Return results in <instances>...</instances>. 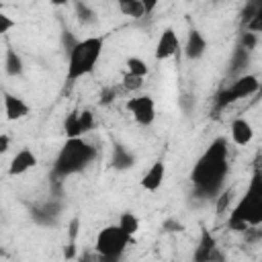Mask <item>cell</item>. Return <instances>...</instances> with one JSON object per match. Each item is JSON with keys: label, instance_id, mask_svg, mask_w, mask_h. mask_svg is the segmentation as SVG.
<instances>
[{"label": "cell", "instance_id": "cell-1", "mask_svg": "<svg viewBox=\"0 0 262 262\" xmlns=\"http://www.w3.org/2000/svg\"><path fill=\"white\" fill-rule=\"evenodd\" d=\"M229 174V143L225 137H215L190 168L192 192L203 201H213L225 190Z\"/></svg>", "mask_w": 262, "mask_h": 262}, {"label": "cell", "instance_id": "cell-2", "mask_svg": "<svg viewBox=\"0 0 262 262\" xmlns=\"http://www.w3.org/2000/svg\"><path fill=\"white\" fill-rule=\"evenodd\" d=\"M227 225L231 231H246L262 225V168H254L246 190L229 209Z\"/></svg>", "mask_w": 262, "mask_h": 262}, {"label": "cell", "instance_id": "cell-3", "mask_svg": "<svg viewBox=\"0 0 262 262\" xmlns=\"http://www.w3.org/2000/svg\"><path fill=\"white\" fill-rule=\"evenodd\" d=\"M98 158V149L86 141L84 137H74L66 139L63 145L59 147L53 166H51V178L55 182H61L74 174L84 172L94 160Z\"/></svg>", "mask_w": 262, "mask_h": 262}, {"label": "cell", "instance_id": "cell-4", "mask_svg": "<svg viewBox=\"0 0 262 262\" xmlns=\"http://www.w3.org/2000/svg\"><path fill=\"white\" fill-rule=\"evenodd\" d=\"M104 49V37L102 35H90L84 39H78L74 47L68 51V66H66V80L74 84L76 80H82L90 76Z\"/></svg>", "mask_w": 262, "mask_h": 262}, {"label": "cell", "instance_id": "cell-5", "mask_svg": "<svg viewBox=\"0 0 262 262\" xmlns=\"http://www.w3.org/2000/svg\"><path fill=\"white\" fill-rule=\"evenodd\" d=\"M131 242H133V237L127 235L117 223L106 225L98 231V235L94 239V252L98 254L100 262H119Z\"/></svg>", "mask_w": 262, "mask_h": 262}, {"label": "cell", "instance_id": "cell-6", "mask_svg": "<svg viewBox=\"0 0 262 262\" xmlns=\"http://www.w3.org/2000/svg\"><path fill=\"white\" fill-rule=\"evenodd\" d=\"M258 88H260V78L254 76V74H244L239 78H233L231 84L223 86L215 98H213V104H215V111H223L227 106H231L233 102L242 100V98H248V96H256L258 94Z\"/></svg>", "mask_w": 262, "mask_h": 262}, {"label": "cell", "instance_id": "cell-7", "mask_svg": "<svg viewBox=\"0 0 262 262\" xmlns=\"http://www.w3.org/2000/svg\"><path fill=\"white\" fill-rule=\"evenodd\" d=\"M125 108L131 113L133 121L141 127H149L156 121V100L149 94H133L131 98H127Z\"/></svg>", "mask_w": 262, "mask_h": 262}, {"label": "cell", "instance_id": "cell-8", "mask_svg": "<svg viewBox=\"0 0 262 262\" xmlns=\"http://www.w3.org/2000/svg\"><path fill=\"white\" fill-rule=\"evenodd\" d=\"M96 125L94 113L88 108H76L72 111L66 121H63V133L66 139H74V137H84L88 131H92Z\"/></svg>", "mask_w": 262, "mask_h": 262}, {"label": "cell", "instance_id": "cell-9", "mask_svg": "<svg viewBox=\"0 0 262 262\" xmlns=\"http://www.w3.org/2000/svg\"><path fill=\"white\" fill-rule=\"evenodd\" d=\"M221 260H223V254L219 250L215 235L207 227H203L192 252V262H221Z\"/></svg>", "mask_w": 262, "mask_h": 262}, {"label": "cell", "instance_id": "cell-10", "mask_svg": "<svg viewBox=\"0 0 262 262\" xmlns=\"http://www.w3.org/2000/svg\"><path fill=\"white\" fill-rule=\"evenodd\" d=\"M59 215H61V203L53 199L31 207V219L43 227H55L59 223Z\"/></svg>", "mask_w": 262, "mask_h": 262}, {"label": "cell", "instance_id": "cell-11", "mask_svg": "<svg viewBox=\"0 0 262 262\" xmlns=\"http://www.w3.org/2000/svg\"><path fill=\"white\" fill-rule=\"evenodd\" d=\"M178 51H180L178 33L172 27H166L158 37V43H156V49H154V57H156V61H166V59L174 57Z\"/></svg>", "mask_w": 262, "mask_h": 262}, {"label": "cell", "instance_id": "cell-12", "mask_svg": "<svg viewBox=\"0 0 262 262\" xmlns=\"http://www.w3.org/2000/svg\"><path fill=\"white\" fill-rule=\"evenodd\" d=\"M239 27L242 31L260 35L262 33V0L246 2V6L239 12Z\"/></svg>", "mask_w": 262, "mask_h": 262}, {"label": "cell", "instance_id": "cell-13", "mask_svg": "<svg viewBox=\"0 0 262 262\" xmlns=\"http://www.w3.org/2000/svg\"><path fill=\"white\" fill-rule=\"evenodd\" d=\"M164 180H166V162H164L162 158H158V160L151 162V164L147 166V170L141 174L139 186H141L143 190H147V192H156V190H160V186L164 184Z\"/></svg>", "mask_w": 262, "mask_h": 262}, {"label": "cell", "instance_id": "cell-14", "mask_svg": "<svg viewBox=\"0 0 262 262\" xmlns=\"http://www.w3.org/2000/svg\"><path fill=\"white\" fill-rule=\"evenodd\" d=\"M182 51H184V57H186L188 61H199V59L207 53V39H205L203 31L190 29V31L186 33Z\"/></svg>", "mask_w": 262, "mask_h": 262}, {"label": "cell", "instance_id": "cell-15", "mask_svg": "<svg viewBox=\"0 0 262 262\" xmlns=\"http://www.w3.org/2000/svg\"><path fill=\"white\" fill-rule=\"evenodd\" d=\"M35 166H37V156H35V151L29 149V147H23V149H18V151L12 156V160H10V164H8V176H23V174H27L29 170H33Z\"/></svg>", "mask_w": 262, "mask_h": 262}, {"label": "cell", "instance_id": "cell-16", "mask_svg": "<svg viewBox=\"0 0 262 262\" xmlns=\"http://www.w3.org/2000/svg\"><path fill=\"white\" fill-rule=\"evenodd\" d=\"M4 96V115H6V121H20L25 119L29 113H31V106L25 98L16 96V94H10V92H2Z\"/></svg>", "mask_w": 262, "mask_h": 262}, {"label": "cell", "instance_id": "cell-17", "mask_svg": "<svg viewBox=\"0 0 262 262\" xmlns=\"http://www.w3.org/2000/svg\"><path fill=\"white\" fill-rule=\"evenodd\" d=\"M156 2H145V0H119L117 2V8L123 16H129V18H143V16H149L154 10H156Z\"/></svg>", "mask_w": 262, "mask_h": 262}, {"label": "cell", "instance_id": "cell-18", "mask_svg": "<svg viewBox=\"0 0 262 262\" xmlns=\"http://www.w3.org/2000/svg\"><path fill=\"white\" fill-rule=\"evenodd\" d=\"M229 137H231V141H233L235 145H239V147L250 145L252 139H254V127H252V123H250L248 119H244V117L233 119L231 125H229Z\"/></svg>", "mask_w": 262, "mask_h": 262}, {"label": "cell", "instance_id": "cell-19", "mask_svg": "<svg viewBox=\"0 0 262 262\" xmlns=\"http://www.w3.org/2000/svg\"><path fill=\"white\" fill-rule=\"evenodd\" d=\"M135 162H137V158H135V154H133L127 145H123V143H119V141H115V143H113L111 166H113L117 172L131 170V168L135 166Z\"/></svg>", "mask_w": 262, "mask_h": 262}, {"label": "cell", "instance_id": "cell-20", "mask_svg": "<svg viewBox=\"0 0 262 262\" xmlns=\"http://www.w3.org/2000/svg\"><path fill=\"white\" fill-rule=\"evenodd\" d=\"M250 55H252V53H250L248 49H244V47L235 45V47H233V51H231V55H229L227 72H229L231 76H235V78L244 76V74H246V68L250 66Z\"/></svg>", "mask_w": 262, "mask_h": 262}, {"label": "cell", "instance_id": "cell-21", "mask_svg": "<svg viewBox=\"0 0 262 262\" xmlns=\"http://www.w3.org/2000/svg\"><path fill=\"white\" fill-rule=\"evenodd\" d=\"M4 70L8 76H20L25 72V63H23V57L16 49L12 47H6V55H4Z\"/></svg>", "mask_w": 262, "mask_h": 262}, {"label": "cell", "instance_id": "cell-22", "mask_svg": "<svg viewBox=\"0 0 262 262\" xmlns=\"http://www.w3.org/2000/svg\"><path fill=\"white\" fill-rule=\"evenodd\" d=\"M74 12H76V18L82 27H92V25L98 23L96 10L86 2H74Z\"/></svg>", "mask_w": 262, "mask_h": 262}, {"label": "cell", "instance_id": "cell-23", "mask_svg": "<svg viewBox=\"0 0 262 262\" xmlns=\"http://www.w3.org/2000/svg\"><path fill=\"white\" fill-rule=\"evenodd\" d=\"M125 72L131 74V76H137V78H143L145 80V76L149 74V66H147L145 59H141L137 55H131V57L125 59Z\"/></svg>", "mask_w": 262, "mask_h": 262}, {"label": "cell", "instance_id": "cell-24", "mask_svg": "<svg viewBox=\"0 0 262 262\" xmlns=\"http://www.w3.org/2000/svg\"><path fill=\"white\" fill-rule=\"evenodd\" d=\"M117 225L127 233V235H135L137 231H139V217L133 213V211H123L121 215H119V221H117Z\"/></svg>", "mask_w": 262, "mask_h": 262}, {"label": "cell", "instance_id": "cell-25", "mask_svg": "<svg viewBox=\"0 0 262 262\" xmlns=\"http://www.w3.org/2000/svg\"><path fill=\"white\" fill-rule=\"evenodd\" d=\"M121 88H123V92L133 94V92H137V90L143 88V78H137V76H131V74L125 72V76L121 80Z\"/></svg>", "mask_w": 262, "mask_h": 262}, {"label": "cell", "instance_id": "cell-26", "mask_svg": "<svg viewBox=\"0 0 262 262\" xmlns=\"http://www.w3.org/2000/svg\"><path fill=\"white\" fill-rule=\"evenodd\" d=\"M231 196H233V190L231 188H225L217 199H215V207H217V213L223 215V213H229V203H231Z\"/></svg>", "mask_w": 262, "mask_h": 262}, {"label": "cell", "instance_id": "cell-27", "mask_svg": "<svg viewBox=\"0 0 262 262\" xmlns=\"http://www.w3.org/2000/svg\"><path fill=\"white\" fill-rule=\"evenodd\" d=\"M237 45L244 47V49H248V51L252 53V51L256 49V45H258V35L248 33V31H242V33H239V39H237Z\"/></svg>", "mask_w": 262, "mask_h": 262}, {"label": "cell", "instance_id": "cell-28", "mask_svg": "<svg viewBox=\"0 0 262 262\" xmlns=\"http://www.w3.org/2000/svg\"><path fill=\"white\" fill-rule=\"evenodd\" d=\"M119 90H123V88H115V86H104V88L100 90V96H98V104H102V106H108L111 102H115V98H117Z\"/></svg>", "mask_w": 262, "mask_h": 262}, {"label": "cell", "instance_id": "cell-29", "mask_svg": "<svg viewBox=\"0 0 262 262\" xmlns=\"http://www.w3.org/2000/svg\"><path fill=\"white\" fill-rule=\"evenodd\" d=\"M162 229L164 231H170V233H178V231H184V223H180L176 219H166L162 223Z\"/></svg>", "mask_w": 262, "mask_h": 262}, {"label": "cell", "instance_id": "cell-30", "mask_svg": "<svg viewBox=\"0 0 262 262\" xmlns=\"http://www.w3.org/2000/svg\"><path fill=\"white\" fill-rule=\"evenodd\" d=\"M12 27H16V20H12L8 14H4V12H0V33L2 35H6Z\"/></svg>", "mask_w": 262, "mask_h": 262}, {"label": "cell", "instance_id": "cell-31", "mask_svg": "<svg viewBox=\"0 0 262 262\" xmlns=\"http://www.w3.org/2000/svg\"><path fill=\"white\" fill-rule=\"evenodd\" d=\"M8 149H10V137H8V133H2L0 135V151L6 154Z\"/></svg>", "mask_w": 262, "mask_h": 262}, {"label": "cell", "instance_id": "cell-32", "mask_svg": "<svg viewBox=\"0 0 262 262\" xmlns=\"http://www.w3.org/2000/svg\"><path fill=\"white\" fill-rule=\"evenodd\" d=\"M258 98H262V78H260V88H258V94H256Z\"/></svg>", "mask_w": 262, "mask_h": 262}, {"label": "cell", "instance_id": "cell-33", "mask_svg": "<svg viewBox=\"0 0 262 262\" xmlns=\"http://www.w3.org/2000/svg\"><path fill=\"white\" fill-rule=\"evenodd\" d=\"M260 246H262V233H260Z\"/></svg>", "mask_w": 262, "mask_h": 262}]
</instances>
